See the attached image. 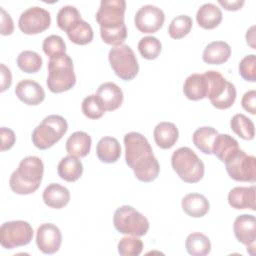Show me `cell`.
Segmentation results:
<instances>
[{"label":"cell","mask_w":256,"mask_h":256,"mask_svg":"<svg viewBox=\"0 0 256 256\" xmlns=\"http://www.w3.org/2000/svg\"><path fill=\"white\" fill-rule=\"evenodd\" d=\"M239 74L246 81H256V56L254 54L247 55L240 61Z\"/></svg>","instance_id":"ab89813d"},{"label":"cell","mask_w":256,"mask_h":256,"mask_svg":"<svg viewBox=\"0 0 256 256\" xmlns=\"http://www.w3.org/2000/svg\"><path fill=\"white\" fill-rule=\"evenodd\" d=\"M185 247L192 256H205L211 251V242L203 233L193 232L187 236Z\"/></svg>","instance_id":"f546056e"},{"label":"cell","mask_w":256,"mask_h":256,"mask_svg":"<svg viewBox=\"0 0 256 256\" xmlns=\"http://www.w3.org/2000/svg\"><path fill=\"white\" fill-rule=\"evenodd\" d=\"M81 19L82 18L78 9L71 5L63 6L57 13V24L59 28L65 32H67Z\"/></svg>","instance_id":"836d02e7"},{"label":"cell","mask_w":256,"mask_h":256,"mask_svg":"<svg viewBox=\"0 0 256 256\" xmlns=\"http://www.w3.org/2000/svg\"><path fill=\"white\" fill-rule=\"evenodd\" d=\"M96 95L102 102L106 111L118 109L121 106L124 98L121 88L113 82L102 83L98 87Z\"/></svg>","instance_id":"ac0fdd59"},{"label":"cell","mask_w":256,"mask_h":256,"mask_svg":"<svg viewBox=\"0 0 256 256\" xmlns=\"http://www.w3.org/2000/svg\"><path fill=\"white\" fill-rule=\"evenodd\" d=\"M224 163L228 175L233 180L240 182H255L256 159L253 155H247L243 150L238 149L228 157Z\"/></svg>","instance_id":"30bf717a"},{"label":"cell","mask_w":256,"mask_h":256,"mask_svg":"<svg viewBox=\"0 0 256 256\" xmlns=\"http://www.w3.org/2000/svg\"><path fill=\"white\" fill-rule=\"evenodd\" d=\"M42 48L44 53L49 56V58L64 54L66 52V44L63 38L59 35H50L46 37L43 41Z\"/></svg>","instance_id":"f35d334b"},{"label":"cell","mask_w":256,"mask_h":256,"mask_svg":"<svg viewBox=\"0 0 256 256\" xmlns=\"http://www.w3.org/2000/svg\"><path fill=\"white\" fill-rule=\"evenodd\" d=\"M108 59L111 68L122 80L130 81L138 74V61L130 46L122 44L111 48Z\"/></svg>","instance_id":"ba28073f"},{"label":"cell","mask_w":256,"mask_h":256,"mask_svg":"<svg viewBox=\"0 0 256 256\" xmlns=\"http://www.w3.org/2000/svg\"><path fill=\"white\" fill-rule=\"evenodd\" d=\"M255 101H256V91L249 90L243 95L241 99V105L244 110L248 111L252 115H255L256 114Z\"/></svg>","instance_id":"7bdbcfd3"},{"label":"cell","mask_w":256,"mask_h":256,"mask_svg":"<svg viewBox=\"0 0 256 256\" xmlns=\"http://www.w3.org/2000/svg\"><path fill=\"white\" fill-rule=\"evenodd\" d=\"M96 154L101 162L115 163L121 156V147L114 137L101 138L96 146Z\"/></svg>","instance_id":"cb8c5ba5"},{"label":"cell","mask_w":256,"mask_h":256,"mask_svg":"<svg viewBox=\"0 0 256 256\" xmlns=\"http://www.w3.org/2000/svg\"><path fill=\"white\" fill-rule=\"evenodd\" d=\"M33 238V228L27 221L14 220L1 225L0 244L5 249L25 246Z\"/></svg>","instance_id":"9c48e42d"},{"label":"cell","mask_w":256,"mask_h":256,"mask_svg":"<svg viewBox=\"0 0 256 256\" xmlns=\"http://www.w3.org/2000/svg\"><path fill=\"white\" fill-rule=\"evenodd\" d=\"M218 3L226 10L228 11H237L239 9H241V7L244 5V0H234V1H230V0H219Z\"/></svg>","instance_id":"f6af8a7d"},{"label":"cell","mask_w":256,"mask_h":256,"mask_svg":"<svg viewBox=\"0 0 256 256\" xmlns=\"http://www.w3.org/2000/svg\"><path fill=\"white\" fill-rule=\"evenodd\" d=\"M125 10L126 2L124 0H102L95 16L100 30H114L126 26Z\"/></svg>","instance_id":"8fae6325"},{"label":"cell","mask_w":256,"mask_h":256,"mask_svg":"<svg viewBox=\"0 0 256 256\" xmlns=\"http://www.w3.org/2000/svg\"><path fill=\"white\" fill-rule=\"evenodd\" d=\"M115 229L122 234L141 237L149 230L148 219L129 205L119 207L113 216Z\"/></svg>","instance_id":"52a82bcc"},{"label":"cell","mask_w":256,"mask_h":256,"mask_svg":"<svg viewBox=\"0 0 256 256\" xmlns=\"http://www.w3.org/2000/svg\"><path fill=\"white\" fill-rule=\"evenodd\" d=\"M57 172L61 179L67 182H75L82 176L83 165L78 157L68 155L60 160Z\"/></svg>","instance_id":"484cf974"},{"label":"cell","mask_w":256,"mask_h":256,"mask_svg":"<svg viewBox=\"0 0 256 256\" xmlns=\"http://www.w3.org/2000/svg\"><path fill=\"white\" fill-rule=\"evenodd\" d=\"M42 197L48 207L61 209L69 203L70 192L66 187L58 183H51L43 191Z\"/></svg>","instance_id":"44dd1931"},{"label":"cell","mask_w":256,"mask_h":256,"mask_svg":"<svg viewBox=\"0 0 256 256\" xmlns=\"http://www.w3.org/2000/svg\"><path fill=\"white\" fill-rule=\"evenodd\" d=\"M162 49L160 40L154 36H145L138 42V50L141 56L148 60L156 59Z\"/></svg>","instance_id":"e575fe53"},{"label":"cell","mask_w":256,"mask_h":256,"mask_svg":"<svg viewBox=\"0 0 256 256\" xmlns=\"http://www.w3.org/2000/svg\"><path fill=\"white\" fill-rule=\"evenodd\" d=\"M92 139L90 135L84 131H76L72 133L66 141V151L69 155L76 157H85L90 152Z\"/></svg>","instance_id":"d4e9b609"},{"label":"cell","mask_w":256,"mask_h":256,"mask_svg":"<svg viewBox=\"0 0 256 256\" xmlns=\"http://www.w3.org/2000/svg\"><path fill=\"white\" fill-rule=\"evenodd\" d=\"M82 112L89 119H99L105 113V108L96 94H91L82 101Z\"/></svg>","instance_id":"8d00e7d4"},{"label":"cell","mask_w":256,"mask_h":256,"mask_svg":"<svg viewBox=\"0 0 256 256\" xmlns=\"http://www.w3.org/2000/svg\"><path fill=\"white\" fill-rule=\"evenodd\" d=\"M164 12L154 5H144L136 12L134 23L142 33H155L164 24Z\"/></svg>","instance_id":"4fadbf2b"},{"label":"cell","mask_w":256,"mask_h":256,"mask_svg":"<svg viewBox=\"0 0 256 256\" xmlns=\"http://www.w3.org/2000/svg\"><path fill=\"white\" fill-rule=\"evenodd\" d=\"M15 94L27 105H39L45 99V91L42 86L31 79L21 80L16 85Z\"/></svg>","instance_id":"2e32d148"},{"label":"cell","mask_w":256,"mask_h":256,"mask_svg":"<svg viewBox=\"0 0 256 256\" xmlns=\"http://www.w3.org/2000/svg\"><path fill=\"white\" fill-rule=\"evenodd\" d=\"M230 127L235 134L244 140H252L254 138V123L244 114H235L230 121Z\"/></svg>","instance_id":"1f68e13d"},{"label":"cell","mask_w":256,"mask_h":256,"mask_svg":"<svg viewBox=\"0 0 256 256\" xmlns=\"http://www.w3.org/2000/svg\"><path fill=\"white\" fill-rule=\"evenodd\" d=\"M181 206L183 211L191 217L200 218L205 216L210 208L207 198L199 193H189L182 198Z\"/></svg>","instance_id":"d6986e66"},{"label":"cell","mask_w":256,"mask_h":256,"mask_svg":"<svg viewBox=\"0 0 256 256\" xmlns=\"http://www.w3.org/2000/svg\"><path fill=\"white\" fill-rule=\"evenodd\" d=\"M183 92L189 100L197 101L207 97V81L204 74L189 75L183 85Z\"/></svg>","instance_id":"603a6c76"},{"label":"cell","mask_w":256,"mask_h":256,"mask_svg":"<svg viewBox=\"0 0 256 256\" xmlns=\"http://www.w3.org/2000/svg\"><path fill=\"white\" fill-rule=\"evenodd\" d=\"M238 149L239 145L237 140L229 134H218L212 145V153L221 162H225V160Z\"/></svg>","instance_id":"83f0119b"},{"label":"cell","mask_w":256,"mask_h":256,"mask_svg":"<svg viewBox=\"0 0 256 256\" xmlns=\"http://www.w3.org/2000/svg\"><path fill=\"white\" fill-rule=\"evenodd\" d=\"M0 134H1V151H6L11 149L16 141V136L14 131L7 127H1Z\"/></svg>","instance_id":"60d3db41"},{"label":"cell","mask_w":256,"mask_h":256,"mask_svg":"<svg viewBox=\"0 0 256 256\" xmlns=\"http://www.w3.org/2000/svg\"><path fill=\"white\" fill-rule=\"evenodd\" d=\"M207 81V97L211 104L220 110L230 108L236 99V88L234 84L227 81L221 73L209 70L204 73Z\"/></svg>","instance_id":"8992f818"},{"label":"cell","mask_w":256,"mask_h":256,"mask_svg":"<svg viewBox=\"0 0 256 256\" xmlns=\"http://www.w3.org/2000/svg\"><path fill=\"white\" fill-rule=\"evenodd\" d=\"M1 67V92H4L5 90H7L12 83V74L11 71L8 67L5 66V64L1 63L0 65Z\"/></svg>","instance_id":"ee69618b"},{"label":"cell","mask_w":256,"mask_h":256,"mask_svg":"<svg viewBox=\"0 0 256 256\" xmlns=\"http://www.w3.org/2000/svg\"><path fill=\"white\" fill-rule=\"evenodd\" d=\"M196 20L203 29H214L222 21V12L215 4L205 3L198 9Z\"/></svg>","instance_id":"4316f807"},{"label":"cell","mask_w":256,"mask_h":256,"mask_svg":"<svg viewBox=\"0 0 256 256\" xmlns=\"http://www.w3.org/2000/svg\"><path fill=\"white\" fill-rule=\"evenodd\" d=\"M123 141L125 160L135 177L146 183L154 181L159 175L160 166L148 140L138 132H129L125 134Z\"/></svg>","instance_id":"6da1fadb"},{"label":"cell","mask_w":256,"mask_h":256,"mask_svg":"<svg viewBox=\"0 0 256 256\" xmlns=\"http://www.w3.org/2000/svg\"><path fill=\"white\" fill-rule=\"evenodd\" d=\"M47 87L52 93L70 90L76 83L74 65L71 57L66 53L51 57L48 62Z\"/></svg>","instance_id":"3957f363"},{"label":"cell","mask_w":256,"mask_h":256,"mask_svg":"<svg viewBox=\"0 0 256 256\" xmlns=\"http://www.w3.org/2000/svg\"><path fill=\"white\" fill-rule=\"evenodd\" d=\"M62 243L60 229L52 223L41 224L37 229L36 244L38 249L44 254L56 253Z\"/></svg>","instance_id":"5bb4252c"},{"label":"cell","mask_w":256,"mask_h":256,"mask_svg":"<svg viewBox=\"0 0 256 256\" xmlns=\"http://www.w3.org/2000/svg\"><path fill=\"white\" fill-rule=\"evenodd\" d=\"M171 165L181 180L186 183H197L204 176V163L189 147H180L175 150L171 156Z\"/></svg>","instance_id":"277c9868"},{"label":"cell","mask_w":256,"mask_h":256,"mask_svg":"<svg viewBox=\"0 0 256 256\" xmlns=\"http://www.w3.org/2000/svg\"><path fill=\"white\" fill-rule=\"evenodd\" d=\"M255 186L235 187L229 191L228 203L234 209H251L256 210Z\"/></svg>","instance_id":"e0dca14e"},{"label":"cell","mask_w":256,"mask_h":256,"mask_svg":"<svg viewBox=\"0 0 256 256\" xmlns=\"http://www.w3.org/2000/svg\"><path fill=\"white\" fill-rule=\"evenodd\" d=\"M143 250V242L137 236H126L118 242V253L122 256H138Z\"/></svg>","instance_id":"74e56055"},{"label":"cell","mask_w":256,"mask_h":256,"mask_svg":"<svg viewBox=\"0 0 256 256\" xmlns=\"http://www.w3.org/2000/svg\"><path fill=\"white\" fill-rule=\"evenodd\" d=\"M66 33L69 40L77 45H86L93 40V29L91 25L82 19Z\"/></svg>","instance_id":"4dcf8cb0"},{"label":"cell","mask_w":256,"mask_h":256,"mask_svg":"<svg viewBox=\"0 0 256 256\" xmlns=\"http://www.w3.org/2000/svg\"><path fill=\"white\" fill-rule=\"evenodd\" d=\"M192 24V19L188 15L176 16L168 27V34L173 39H181L190 32Z\"/></svg>","instance_id":"d590c367"},{"label":"cell","mask_w":256,"mask_h":256,"mask_svg":"<svg viewBox=\"0 0 256 256\" xmlns=\"http://www.w3.org/2000/svg\"><path fill=\"white\" fill-rule=\"evenodd\" d=\"M231 55V47L224 41H213L209 43L202 55V59L207 64H223Z\"/></svg>","instance_id":"7402d4cb"},{"label":"cell","mask_w":256,"mask_h":256,"mask_svg":"<svg viewBox=\"0 0 256 256\" xmlns=\"http://www.w3.org/2000/svg\"><path fill=\"white\" fill-rule=\"evenodd\" d=\"M50 13L39 6H32L23 11L18 20L19 29L27 35L39 34L49 28Z\"/></svg>","instance_id":"7c38bea8"},{"label":"cell","mask_w":256,"mask_h":256,"mask_svg":"<svg viewBox=\"0 0 256 256\" xmlns=\"http://www.w3.org/2000/svg\"><path fill=\"white\" fill-rule=\"evenodd\" d=\"M1 22H0V33L2 35H10L14 31L13 20L9 13H7L3 7H0Z\"/></svg>","instance_id":"b9f144b4"},{"label":"cell","mask_w":256,"mask_h":256,"mask_svg":"<svg viewBox=\"0 0 256 256\" xmlns=\"http://www.w3.org/2000/svg\"><path fill=\"white\" fill-rule=\"evenodd\" d=\"M68 123L60 115L52 114L46 116L32 132V142L35 147L45 150L56 144L67 132Z\"/></svg>","instance_id":"5b68a950"},{"label":"cell","mask_w":256,"mask_h":256,"mask_svg":"<svg viewBox=\"0 0 256 256\" xmlns=\"http://www.w3.org/2000/svg\"><path fill=\"white\" fill-rule=\"evenodd\" d=\"M16 62L21 71L25 73H36L42 67L43 61L37 52L25 50L18 55Z\"/></svg>","instance_id":"d6a6232c"},{"label":"cell","mask_w":256,"mask_h":256,"mask_svg":"<svg viewBox=\"0 0 256 256\" xmlns=\"http://www.w3.org/2000/svg\"><path fill=\"white\" fill-rule=\"evenodd\" d=\"M233 231L236 239L247 246V252L252 249L254 253L256 240V219L255 216L242 214L236 217L233 224Z\"/></svg>","instance_id":"9a60e30c"},{"label":"cell","mask_w":256,"mask_h":256,"mask_svg":"<svg viewBox=\"0 0 256 256\" xmlns=\"http://www.w3.org/2000/svg\"><path fill=\"white\" fill-rule=\"evenodd\" d=\"M218 131L211 126H203L196 129L193 133L192 140L194 145L204 154H212V145Z\"/></svg>","instance_id":"f1b7e54d"},{"label":"cell","mask_w":256,"mask_h":256,"mask_svg":"<svg viewBox=\"0 0 256 256\" xmlns=\"http://www.w3.org/2000/svg\"><path fill=\"white\" fill-rule=\"evenodd\" d=\"M154 141L161 149H170L179 137L178 128L171 122H160L153 131Z\"/></svg>","instance_id":"ffe728a7"},{"label":"cell","mask_w":256,"mask_h":256,"mask_svg":"<svg viewBox=\"0 0 256 256\" xmlns=\"http://www.w3.org/2000/svg\"><path fill=\"white\" fill-rule=\"evenodd\" d=\"M43 173L42 160L37 156H27L20 161L17 170L11 174L9 186L14 193L19 195L34 193L40 186Z\"/></svg>","instance_id":"7a4b0ae2"}]
</instances>
